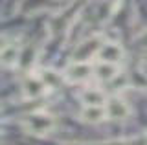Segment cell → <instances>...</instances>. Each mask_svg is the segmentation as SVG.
<instances>
[{"label":"cell","instance_id":"1","mask_svg":"<svg viewBox=\"0 0 147 145\" xmlns=\"http://www.w3.org/2000/svg\"><path fill=\"white\" fill-rule=\"evenodd\" d=\"M55 125H57L55 117L44 110L31 112V114L24 116V119H22L24 130L28 134H33V136H48L55 129Z\"/></svg>","mask_w":147,"mask_h":145},{"label":"cell","instance_id":"10","mask_svg":"<svg viewBox=\"0 0 147 145\" xmlns=\"http://www.w3.org/2000/svg\"><path fill=\"white\" fill-rule=\"evenodd\" d=\"M81 101H83V107H105L107 97L98 88H86L81 92Z\"/></svg>","mask_w":147,"mask_h":145},{"label":"cell","instance_id":"6","mask_svg":"<svg viewBox=\"0 0 147 145\" xmlns=\"http://www.w3.org/2000/svg\"><path fill=\"white\" fill-rule=\"evenodd\" d=\"M125 52H123L121 44L118 42H105L101 46L99 53H98V61L99 62H109V64H118L123 59Z\"/></svg>","mask_w":147,"mask_h":145},{"label":"cell","instance_id":"16","mask_svg":"<svg viewBox=\"0 0 147 145\" xmlns=\"http://www.w3.org/2000/svg\"><path fill=\"white\" fill-rule=\"evenodd\" d=\"M64 145H99V143H64Z\"/></svg>","mask_w":147,"mask_h":145},{"label":"cell","instance_id":"3","mask_svg":"<svg viewBox=\"0 0 147 145\" xmlns=\"http://www.w3.org/2000/svg\"><path fill=\"white\" fill-rule=\"evenodd\" d=\"M79 9H81V4H74V6L63 9L61 13H57L55 17H52V20H50V24H48L50 33L55 35V33H61V31L68 30L70 22H74V19H76V13H79Z\"/></svg>","mask_w":147,"mask_h":145},{"label":"cell","instance_id":"12","mask_svg":"<svg viewBox=\"0 0 147 145\" xmlns=\"http://www.w3.org/2000/svg\"><path fill=\"white\" fill-rule=\"evenodd\" d=\"M39 77L44 81V85L48 88H57L59 85L63 83V79H64V75L63 74H57L55 70H50V68H46V70H42L39 74Z\"/></svg>","mask_w":147,"mask_h":145},{"label":"cell","instance_id":"9","mask_svg":"<svg viewBox=\"0 0 147 145\" xmlns=\"http://www.w3.org/2000/svg\"><path fill=\"white\" fill-rule=\"evenodd\" d=\"M79 117L85 123H101V121L109 119L107 117V108L105 107H83L79 112Z\"/></svg>","mask_w":147,"mask_h":145},{"label":"cell","instance_id":"7","mask_svg":"<svg viewBox=\"0 0 147 145\" xmlns=\"http://www.w3.org/2000/svg\"><path fill=\"white\" fill-rule=\"evenodd\" d=\"M105 108H107V117L109 119H114V121H121V119H127L131 116V108L123 99L119 97H110L107 103H105Z\"/></svg>","mask_w":147,"mask_h":145},{"label":"cell","instance_id":"15","mask_svg":"<svg viewBox=\"0 0 147 145\" xmlns=\"http://www.w3.org/2000/svg\"><path fill=\"white\" fill-rule=\"evenodd\" d=\"M140 42H142V46L147 48V30L144 31V35H142V39H140Z\"/></svg>","mask_w":147,"mask_h":145},{"label":"cell","instance_id":"11","mask_svg":"<svg viewBox=\"0 0 147 145\" xmlns=\"http://www.w3.org/2000/svg\"><path fill=\"white\" fill-rule=\"evenodd\" d=\"M94 74L101 83H109L118 75V66L116 64H109V62H99L94 66Z\"/></svg>","mask_w":147,"mask_h":145},{"label":"cell","instance_id":"14","mask_svg":"<svg viewBox=\"0 0 147 145\" xmlns=\"http://www.w3.org/2000/svg\"><path fill=\"white\" fill-rule=\"evenodd\" d=\"M140 70H142V75H144V77L147 79V61H144V62H142Z\"/></svg>","mask_w":147,"mask_h":145},{"label":"cell","instance_id":"8","mask_svg":"<svg viewBox=\"0 0 147 145\" xmlns=\"http://www.w3.org/2000/svg\"><path fill=\"white\" fill-rule=\"evenodd\" d=\"M20 57H22V48L17 40H11L7 42L4 39V44H2V64L6 68H13L20 62Z\"/></svg>","mask_w":147,"mask_h":145},{"label":"cell","instance_id":"4","mask_svg":"<svg viewBox=\"0 0 147 145\" xmlns=\"http://www.w3.org/2000/svg\"><path fill=\"white\" fill-rule=\"evenodd\" d=\"M92 74H94V66H92L90 62H76V61H72L63 72L64 79H66L68 83H76V85L85 83Z\"/></svg>","mask_w":147,"mask_h":145},{"label":"cell","instance_id":"17","mask_svg":"<svg viewBox=\"0 0 147 145\" xmlns=\"http://www.w3.org/2000/svg\"><path fill=\"white\" fill-rule=\"evenodd\" d=\"M145 138H147V132H145Z\"/></svg>","mask_w":147,"mask_h":145},{"label":"cell","instance_id":"5","mask_svg":"<svg viewBox=\"0 0 147 145\" xmlns=\"http://www.w3.org/2000/svg\"><path fill=\"white\" fill-rule=\"evenodd\" d=\"M46 90H50L44 85V81L39 75H28L22 83V94L26 99H39L46 94Z\"/></svg>","mask_w":147,"mask_h":145},{"label":"cell","instance_id":"2","mask_svg":"<svg viewBox=\"0 0 147 145\" xmlns=\"http://www.w3.org/2000/svg\"><path fill=\"white\" fill-rule=\"evenodd\" d=\"M103 37L101 35H88L83 39L72 52V61L76 62H90L92 59H98V53L103 46Z\"/></svg>","mask_w":147,"mask_h":145},{"label":"cell","instance_id":"13","mask_svg":"<svg viewBox=\"0 0 147 145\" xmlns=\"http://www.w3.org/2000/svg\"><path fill=\"white\" fill-rule=\"evenodd\" d=\"M99 145H147V138L144 136H134V138H119V140H109L101 142Z\"/></svg>","mask_w":147,"mask_h":145}]
</instances>
